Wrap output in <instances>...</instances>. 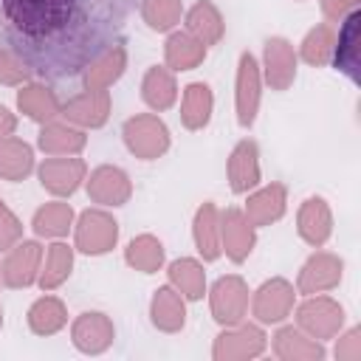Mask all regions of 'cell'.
Instances as JSON below:
<instances>
[{"mask_svg": "<svg viewBox=\"0 0 361 361\" xmlns=\"http://www.w3.org/2000/svg\"><path fill=\"white\" fill-rule=\"evenodd\" d=\"M87 0H0L3 17L28 45L65 42Z\"/></svg>", "mask_w": 361, "mask_h": 361, "instance_id": "6da1fadb", "label": "cell"}, {"mask_svg": "<svg viewBox=\"0 0 361 361\" xmlns=\"http://www.w3.org/2000/svg\"><path fill=\"white\" fill-rule=\"evenodd\" d=\"M121 141L138 161H158L169 152L172 135L158 113H135L121 124Z\"/></svg>", "mask_w": 361, "mask_h": 361, "instance_id": "7a4b0ae2", "label": "cell"}, {"mask_svg": "<svg viewBox=\"0 0 361 361\" xmlns=\"http://www.w3.org/2000/svg\"><path fill=\"white\" fill-rule=\"evenodd\" d=\"M118 243V220L102 209H85L82 214H76L73 220V248L85 257H102L110 254Z\"/></svg>", "mask_w": 361, "mask_h": 361, "instance_id": "3957f363", "label": "cell"}, {"mask_svg": "<svg viewBox=\"0 0 361 361\" xmlns=\"http://www.w3.org/2000/svg\"><path fill=\"white\" fill-rule=\"evenodd\" d=\"M290 316L296 319V327L316 341H330L344 327V307L327 293L305 296L299 305H293Z\"/></svg>", "mask_w": 361, "mask_h": 361, "instance_id": "277c9868", "label": "cell"}, {"mask_svg": "<svg viewBox=\"0 0 361 361\" xmlns=\"http://www.w3.org/2000/svg\"><path fill=\"white\" fill-rule=\"evenodd\" d=\"M296 288H293V282H288L285 276H271V279H265L254 293H251V299H248V310H251V316H254V322L257 324H262V327H276V324H282L285 319H290V313H293V305H296Z\"/></svg>", "mask_w": 361, "mask_h": 361, "instance_id": "5b68a950", "label": "cell"}, {"mask_svg": "<svg viewBox=\"0 0 361 361\" xmlns=\"http://www.w3.org/2000/svg\"><path fill=\"white\" fill-rule=\"evenodd\" d=\"M265 350H268V336L262 324L243 319L217 333L212 344V358L214 361H251V358H259Z\"/></svg>", "mask_w": 361, "mask_h": 361, "instance_id": "8992f818", "label": "cell"}, {"mask_svg": "<svg viewBox=\"0 0 361 361\" xmlns=\"http://www.w3.org/2000/svg\"><path fill=\"white\" fill-rule=\"evenodd\" d=\"M262 71L259 59L251 51H243L237 59V76H234V116L243 130H251L262 104Z\"/></svg>", "mask_w": 361, "mask_h": 361, "instance_id": "52a82bcc", "label": "cell"}, {"mask_svg": "<svg viewBox=\"0 0 361 361\" xmlns=\"http://www.w3.org/2000/svg\"><path fill=\"white\" fill-rule=\"evenodd\" d=\"M206 296H209V313L220 327L237 324L248 316L251 290L240 274H226V276L214 279V285L206 288Z\"/></svg>", "mask_w": 361, "mask_h": 361, "instance_id": "ba28073f", "label": "cell"}, {"mask_svg": "<svg viewBox=\"0 0 361 361\" xmlns=\"http://www.w3.org/2000/svg\"><path fill=\"white\" fill-rule=\"evenodd\" d=\"M37 178L51 197H71L85 186L87 164L79 155H48L37 164Z\"/></svg>", "mask_w": 361, "mask_h": 361, "instance_id": "9c48e42d", "label": "cell"}, {"mask_svg": "<svg viewBox=\"0 0 361 361\" xmlns=\"http://www.w3.org/2000/svg\"><path fill=\"white\" fill-rule=\"evenodd\" d=\"M85 192H87L90 203H96L102 209H118V206L130 203V197H133V180H130V175L121 166H116V164H99L96 169L87 172Z\"/></svg>", "mask_w": 361, "mask_h": 361, "instance_id": "30bf717a", "label": "cell"}, {"mask_svg": "<svg viewBox=\"0 0 361 361\" xmlns=\"http://www.w3.org/2000/svg\"><path fill=\"white\" fill-rule=\"evenodd\" d=\"M42 254L45 248L39 245V240H20L14 243L3 262H0V276L6 288H31L39 279V268H42Z\"/></svg>", "mask_w": 361, "mask_h": 361, "instance_id": "8fae6325", "label": "cell"}, {"mask_svg": "<svg viewBox=\"0 0 361 361\" xmlns=\"http://www.w3.org/2000/svg\"><path fill=\"white\" fill-rule=\"evenodd\" d=\"M344 276V259L333 251H322L316 248L299 268V276H296V293L302 296H313V293H327L333 288H338Z\"/></svg>", "mask_w": 361, "mask_h": 361, "instance_id": "7c38bea8", "label": "cell"}, {"mask_svg": "<svg viewBox=\"0 0 361 361\" xmlns=\"http://www.w3.org/2000/svg\"><path fill=\"white\" fill-rule=\"evenodd\" d=\"M262 82L271 90H288L296 82V71H299V56L290 39L285 37H268L262 42Z\"/></svg>", "mask_w": 361, "mask_h": 361, "instance_id": "4fadbf2b", "label": "cell"}, {"mask_svg": "<svg viewBox=\"0 0 361 361\" xmlns=\"http://www.w3.org/2000/svg\"><path fill=\"white\" fill-rule=\"evenodd\" d=\"M116 341V324L102 310H85L71 324V344L82 355H102Z\"/></svg>", "mask_w": 361, "mask_h": 361, "instance_id": "5bb4252c", "label": "cell"}, {"mask_svg": "<svg viewBox=\"0 0 361 361\" xmlns=\"http://www.w3.org/2000/svg\"><path fill=\"white\" fill-rule=\"evenodd\" d=\"M257 248V228L248 223L240 206H228L220 212V251L234 262H245Z\"/></svg>", "mask_w": 361, "mask_h": 361, "instance_id": "9a60e30c", "label": "cell"}, {"mask_svg": "<svg viewBox=\"0 0 361 361\" xmlns=\"http://www.w3.org/2000/svg\"><path fill=\"white\" fill-rule=\"evenodd\" d=\"M226 178L234 195H248L262 183V164H259V147L254 138H240L226 161Z\"/></svg>", "mask_w": 361, "mask_h": 361, "instance_id": "2e32d148", "label": "cell"}, {"mask_svg": "<svg viewBox=\"0 0 361 361\" xmlns=\"http://www.w3.org/2000/svg\"><path fill=\"white\" fill-rule=\"evenodd\" d=\"M127 71V48L121 42H110L96 51L82 65V85L85 90H110Z\"/></svg>", "mask_w": 361, "mask_h": 361, "instance_id": "e0dca14e", "label": "cell"}, {"mask_svg": "<svg viewBox=\"0 0 361 361\" xmlns=\"http://www.w3.org/2000/svg\"><path fill=\"white\" fill-rule=\"evenodd\" d=\"M285 212H288V186L279 180H271L265 186L251 189L245 195V203H243V214L248 217V223L254 228L279 223L285 217Z\"/></svg>", "mask_w": 361, "mask_h": 361, "instance_id": "ac0fdd59", "label": "cell"}, {"mask_svg": "<svg viewBox=\"0 0 361 361\" xmlns=\"http://www.w3.org/2000/svg\"><path fill=\"white\" fill-rule=\"evenodd\" d=\"M113 113V99H110V90H82L76 93L73 99L62 102V118L71 121L73 127H82V130H99L107 124Z\"/></svg>", "mask_w": 361, "mask_h": 361, "instance_id": "d6986e66", "label": "cell"}, {"mask_svg": "<svg viewBox=\"0 0 361 361\" xmlns=\"http://www.w3.org/2000/svg\"><path fill=\"white\" fill-rule=\"evenodd\" d=\"M296 234L310 248H324V243L333 237V209L322 195H310L299 203Z\"/></svg>", "mask_w": 361, "mask_h": 361, "instance_id": "ffe728a7", "label": "cell"}, {"mask_svg": "<svg viewBox=\"0 0 361 361\" xmlns=\"http://www.w3.org/2000/svg\"><path fill=\"white\" fill-rule=\"evenodd\" d=\"M358 39H361V11L353 8L347 17L338 20V31L330 54L333 68L344 73L350 82H358Z\"/></svg>", "mask_w": 361, "mask_h": 361, "instance_id": "44dd1931", "label": "cell"}, {"mask_svg": "<svg viewBox=\"0 0 361 361\" xmlns=\"http://www.w3.org/2000/svg\"><path fill=\"white\" fill-rule=\"evenodd\" d=\"M271 350L282 361H322L327 355L324 341L310 338L296 324H276V333L271 336Z\"/></svg>", "mask_w": 361, "mask_h": 361, "instance_id": "7402d4cb", "label": "cell"}, {"mask_svg": "<svg viewBox=\"0 0 361 361\" xmlns=\"http://www.w3.org/2000/svg\"><path fill=\"white\" fill-rule=\"evenodd\" d=\"M37 147L45 155H82V149L87 147V130L73 127L65 118H54L39 124Z\"/></svg>", "mask_w": 361, "mask_h": 361, "instance_id": "603a6c76", "label": "cell"}, {"mask_svg": "<svg viewBox=\"0 0 361 361\" xmlns=\"http://www.w3.org/2000/svg\"><path fill=\"white\" fill-rule=\"evenodd\" d=\"M149 322L161 333H180L186 327V299L169 282L152 290V299H149Z\"/></svg>", "mask_w": 361, "mask_h": 361, "instance_id": "cb8c5ba5", "label": "cell"}, {"mask_svg": "<svg viewBox=\"0 0 361 361\" xmlns=\"http://www.w3.org/2000/svg\"><path fill=\"white\" fill-rule=\"evenodd\" d=\"M17 110L25 118H31L34 124H45V121L59 118L62 102H59L54 87L42 85V82H25L17 90Z\"/></svg>", "mask_w": 361, "mask_h": 361, "instance_id": "d4e9b609", "label": "cell"}, {"mask_svg": "<svg viewBox=\"0 0 361 361\" xmlns=\"http://www.w3.org/2000/svg\"><path fill=\"white\" fill-rule=\"evenodd\" d=\"M183 31L192 34L206 48H212L226 37V20L212 0H197L183 11Z\"/></svg>", "mask_w": 361, "mask_h": 361, "instance_id": "484cf974", "label": "cell"}, {"mask_svg": "<svg viewBox=\"0 0 361 361\" xmlns=\"http://www.w3.org/2000/svg\"><path fill=\"white\" fill-rule=\"evenodd\" d=\"M178 79L175 71H169L166 65H152L147 68L144 79H141V99L152 113H166L178 104Z\"/></svg>", "mask_w": 361, "mask_h": 361, "instance_id": "4316f807", "label": "cell"}, {"mask_svg": "<svg viewBox=\"0 0 361 361\" xmlns=\"http://www.w3.org/2000/svg\"><path fill=\"white\" fill-rule=\"evenodd\" d=\"M192 240H195V251L203 262H214L223 257V251H220V209L212 200L197 206V212L192 217Z\"/></svg>", "mask_w": 361, "mask_h": 361, "instance_id": "83f0119b", "label": "cell"}, {"mask_svg": "<svg viewBox=\"0 0 361 361\" xmlns=\"http://www.w3.org/2000/svg\"><path fill=\"white\" fill-rule=\"evenodd\" d=\"M73 220H76L73 206L65 197H54L34 212L31 228L39 240H65L73 231Z\"/></svg>", "mask_w": 361, "mask_h": 361, "instance_id": "f1b7e54d", "label": "cell"}, {"mask_svg": "<svg viewBox=\"0 0 361 361\" xmlns=\"http://www.w3.org/2000/svg\"><path fill=\"white\" fill-rule=\"evenodd\" d=\"M73 262H76V248L68 245L65 240H51V245L42 254V268H39V290L51 293L56 288H62L71 274H73Z\"/></svg>", "mask_w": 361, "mask_h": 361, "instance_id": "f546056e", "label": "cell"}, {"mask_svg": "<svg viewBox=\"0 0 361 361\" xmlns=\"http://www.w3.org/2000/svg\"><path fill=\"white\" fill-rule=\"evenodd\" d=\"M214 116V93L206 82H189L180 93V124L189 133L206 130Z\"/></svg>", "mask_w": 361, "mask_h": 361, "instance_id": "4dcf8cb0", "label": "cell"}, {"mask_svg": "<svg viewBox=\"0 0 361 361\" xmlns=\"http://www.w3.org/2000/svg\"><path fill=\"white\" fill-rule=\"evenodd\" d=\"M209 48L203 42H197L192 34L175 28L166 34V42H164V65L175 73H183V71H195L203 59H206Z\"/></svg>", "mask_w": 361, "mask_h": 361, "instance_id": "1f68e13d", "label": "cell"}, {"mask_svg": "<svg viewBox=\"0 0 361 361\" xmlns=\"http://www.w3.org/2000/svg\"><path fill=\"white\" fill-rule=\"evenodd\" d=\"M25 324H28V330L34 336H42V338L56 336L59 330L68 327V307H65V302L59 296L45 293V296L31 302V307L25 313Z\"/></svg>", "mask_w": 361, "mask_h": 361, "instance_id": "d6a6232c", "label": "cell"}, {"mask_svg": "<svg viewBox=\"0 0 361 361\" xmlns=\"http://www.w3.org/2000/svg\"><path fill=\"white\" fill-rule=\"evenodd\" d=\"M31 172H37L34 147L17 135L0 138V178L8 183H20Z\"/></svg>", "mask_w": 361, "mask_h": 361, "instance_id": "836d02e7", "label": "cell"}, {"mask_svg": "<svg viewBox=\"0 0 361 361\" xmlns=\"http://www.w3.org/2000/svg\"><path fill=\"white\" fill-rule=\"evenodd\" d=\"M166 279H169V285L186 302H200L206 296V268H203V259H195V257L172 259L166 265Z\"/></svg>", "mask_w": 361, "mask_h": 361, "instance_id": "e575fe53", "label": "cell"}, {"mask_svg": "<svg viewBox=\"0 0 361 361\" xmlns=\"http://www.w3.org/2000/svg\"><path fill=\"white\" fill-rule=\"evenodd\" d=\"M124 262L138 274H158L166 262V248L155 234H138L127 243Z\"/></svg>", "mask_w": 361, "mask_h": 361, "instance_id": "d590c367", "label": "cell"}, {"mask_svg": "<svg viewBox=\"0 0 361 361\" xmlns=\"http://www.w3.org/2000/svg\"><path fill=\"white\" fill-rule=\"evenodd\" d=\"M333 39H336L333 23H319V25H313V28L302 37L296 56H299L305 65H310V68H324V65L330 62V54H333Z\"/></svg>", "mask_w": 361, "mask_h": 361, "instance_id": "8d00e7d4", "label": "cell"}, {"mask_svg": "<svg viewBox=\"0 0 361 361\" xmlns=\"http://www.w3.org/2000/svg\"><path fill=\"white\" fill-rule=\"evenodd\" d=\"M138 14H141V20L149 31L169 34L183 20V3L180 0H141Z\"/></svg>", "mask_w": 361, "mask_h": 361, "instance_id": "74e56055", "label": "cell"}, {"mask_svg": "<svg viewBox=\"0 0 361 361\" xmlns=\"http://www.w3.org/2000/svg\"><path fill=\"white\" fill-rule=\"evenodd\" d=\"M31 82V65L11 48H0V85L20 87Z\"/></svg>", "mask_w": 361, "mask_h": 361, "instance_id": "f35d334b", "label": "cell"}, {"mask_svg": "<svg viewBox=\"0 0 361 361\" xmlns=\"http://www.w3.org/2000/svg\"><path fill=\"white\" fill-rule=\"evenodd\" d=\"M20 240H23V220L8 209L6 200H0V251L6 254Z\"/></svg>", "mask_w": 361, "mask_h": 361, "instance_id": "ab89813d", "label": "cell"}, {"mask_svg": "<svg viewBox=\"0 0 361 361\" xmlns=\"http://www.w3.org/2000/svg\"><path fill=\"white\" fill-rule=\"evenodd\" d=\"M336 350H333V355L338 358V361H358L361 358V327H350V330H338L336 333Z\"/></svg>", "mask_w": 361, "mask_h": 361, "instance_id": "60d3db41", "label": "cell"}, {"mask_svg": "<svg viewBox=\"0 0 361 361\" xmlns=\"http://www.w3.org/2000/svg\"><path fill=\"white\" fill-rule=\"evenodd\" d=\"M319 6L324 14V23H338L353 8H358V0H319Z\"/></svg>", "mask_w": 361, "mask_h": 361, "instance_id": "b9f144b4", "label": "cell"}, {"mask_svg": "<svg viewBox=\"0 0 361 361\" xmlns=\"http://www.w3.org/2000/svg\"><path fill=\"white\" fill-rule=\"evenodd\" d=\"M14 130H17V116L0 102V138H6V135H14Z\"/></svg>", "mask_w": 361, "mask_h": 361, "instance_id": "7bdbcfd3", "label": "cell"}, {"mask_svg": "<svg viewBox=\"0 0 361 361\" xmlns=\"http://www.w3.org/2000/svg\"><path fill=\"white\" fill-rule=\"evenodd\" d=\"M0 330H3V307H0Z\"/></svg>", "mask_w": 361, "mask_h": 361, "instance_id": "ee69618b", "label": "cell"}, {"mask_svg": "<svg viewBox=\"0 0 361 361\" xmlns=\"http://www.w3.org/2000/svg\"><path fill=\"white\" fill-rule=\"evenodd\" d=\"M0 288H3V276H0Z\"/></svg>", "mask_w": 361, "mask_h": 361, "instance_id": "f6af8a7d", "label": "cell"}]
</instances>
